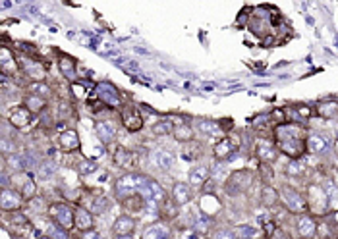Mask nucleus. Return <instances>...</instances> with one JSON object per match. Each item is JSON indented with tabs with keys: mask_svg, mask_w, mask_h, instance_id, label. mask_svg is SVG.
<instances>
[{
	"mask_svg": "<svg viewBox=\"0 0 338 239\" xmlns=\"http://www.w3.org/2000/svg\"><path fill=\"white\" fill-rule=\"evenodd\" d=\"M145 179H147V176L136 174V172L124 174V176H120L116 181H114V193H116L118 199L126 201V199H130V197L138 195L141 185L145 183Z\"/></svg>",
	"mask_w": 338,
	"mask_h": 239,
	"instance_id": "obj_1",
	"label": "nucleus"
},
{
	"mask_svg": "<svg viewBox=\"0 0 338 239\" xmlns=\"http://www.w3.org/2000/svg\"><path fill=\"white\" fill-rule=\"evenodd\" d=\"M49 214L52 216V220L56 222V226L62 228V230H72L76 226V210H72L68 204H52L49 208Z\"/></svg>",
	"mask_w": 338,
	"mask_h": 239,
	"instance_id": "obj_2",
	"label": "nucleus"
},
{
	"mask_svg": "<svg viewBox=\"0 0 338 239\" xmlns=\"http://www.w3.org/2000/svg\"><path fill=\"white\" fill-rule=\"evenodd\" d=\"M97 97L99 100L103 102L104 107H112V108H118L122 107V97H120V91L116 85H112L110 81H101V83H97Z\"/></svg>",
	"mask_w": 338,
	"mask_h": 239,
	"instance_id": "obj_3",
	"label": "nucleus"
},
{
	"mask_svg": "<svg viewBox=\"0 0 338 239\" xmlns=\"http://www.w3.org/2000/svg\"><path fill=\"white\" fill-rule=\"evenodd\" d=\"M280 201L284 203L290 213H305L307 210V199L304 195H300L296 189L284 187L282 193H280Z\"/></svg>",
	"mask_w": 338,
	"mask_h": 239,
	"instance_id": "obj_4",
	"label": "nucleus"
},
{
	"mask_svg": "<svg viewBox=\"0 0 338 239\" xmlns=\"http://www.w3.org/2000/svg\"><path fill=\"white\" fill-rule=\"evenodd\" d=\"M250 181H252L250 174L245 170H238L234 174H230V177L226 179V193L228 195H238V193H242L243 189L250 185Z\"/></svg>",
	"mask_w": 338,
	"mask_h": 239,
	"instance_id": "obj_5",
	"label": "nucleus"
},
{
	"mask_svg": "<svg viewBox=\"0 0 338 239\" xmlns=\"http://www.w3.org/2000/svg\"><path fill=\"white\" fill-rule=\"evenodd\" d=\"M24 204V197L19 191L16 189H10V187H4L2 189V195H0V206L4 213H17Z\"/></svg>",
	"mask_w": 338,
	"mask_h": 239,
	"instance_id": "obj_6",
	"label": "nucleus"
},
{
	"mask_svg": "<svg viewBox=\"0 0 338 239\" xmlns=\"http://www.w3.org/2000/svg\"><path fill=\"white\" fill-rule=\"evenodd\" d=\"M330 139L323 133H309L307 135V141H305V149L311 152V154H325L330 151Z\"/></svg>",
	"mask_w": 338,
	"mask_h": 239,
	"instance_id": "obj_7",
	"label": "nucleus"
},
{
	"mask_svg": "<svg viewBox=\"0 0 338 239\" xmlns=\"http://www.w3.org/2000/svg\"><path fill=\"white\" fill-rule=\"evenodd\" d=\"M122 125L128 131H139V129H143V116L139 114L136 107L122 108Z\"/></svg>",
	"mask_w": 338,
	"mask_h": 239,
	"instance_id": "obj_8",
	"label": "nucleus"
},
{
	"mask_svg": "<svg viewBox=\"0 0 338 239\" xmlns=\"http://www.w3.org/2000/svg\"><path fill=\"white\" fill-rule=\"evenodd\" d=\"M31 231H33V228H31L29 218L26 214L14 213V216L10 218V233L16 237H27V235H31Z\"/></svg>",
	"mask_w": 338,
	"mask_h": 239,
	"instance_id": "obj_9",
	"label": "nucleus"
},
{
	"mask_svg": "<svg viewBox=\"0 0 338 239\" xmlns=\"http://www.w3.org/2000/svg\"><path fill=\"white\" fill-rule=\"evenodd\" d=\"M31 122H33V112H29L26 107H17L16 110H12L8 124L14 129H26L31 125Z\"/></svg>",
	"mask_w": 338,
	"mask_h": 239,
	"instance_id": "obj_10",
	"label": "nucleus"
},
{
	"mask_svg": "<svg viewBox=\"0 0 338 239\" xmlns=\"http://www.w3.org/2000/svg\"><path fill=\"white\" fill-rule=\"evenodd\" d=\"M56 145H58V149L66 152H72V151H78L79 149V135L76 129H64V131L56 137Z\"/></svg>",
	"mask_w": 338,
	"mask_h": 239,
	"instance_id": "obj_11",
	"label": "nucleus"
},
{
	"mask_svg": "<svg viewBox=\"0 0 338 239\" xmlns=\"http://www.w3.org/2000/svg\"><path fill=\"white\" fill-rule=\"evenodd\" d=\"M193 129L199 131L201 135H207V137H220V135H222V127H220V124L215 122V120H207V118L195 120Z\"/></svg>",
	"mask_w": 338,
	"mask_h": 239,
	"instance_id": "obj_12",
	"label": "nucleus"
},
{
	"mask_svg": "<svg viewBox=\"0 0 338 239\" xmlns=\"http://www.w3.org/2000/svg\"><path fill=\"white\" fill-rule=\"evenodd\" d=\"M296 228H298V233H300V237L313 239V237H315V233H317V222L313 220L309 214H302V216L298 218V224H296Z\"/></svg>",
	"mask_w": 338,
	"mask_h": 239,
	"instance_id": "obj_13",
	"label": "nucleus"
},
{
	"mask_svg": "<svg viewBox=\"0 0 338 239\" xmlns=\"http://www.w3.org/2000/svg\"><path fill=\"white\" fill-rule=\"evenodd\" d=\"M21 60V68L26 71V75H29L33 81H44V75H47V71H44V66L39 62H33L31 58L27 60V58H19Z\"/></svg>",
	"mask_w": 338,
	"mask_h": 239,
	"instance_id": "obj_14",
	"label": "nucleus"
},
{
	"mask_svg": "<svg viewBox=\"0 0 338 239\" xmlns=\"http://www.w3.org/2000/svg\"><path fill=\"white\" fill-rule=\"evenodd\" d=\"M151 160L161 170H172L174 164H176V156L170 151H166V149H159V151L151 152Z\"/></svg>",
	"mask_w": 338,
	"mask_h": 239,
	"instance_id": "obj_15",
	"label": "nucleus"
},
{
	"mask_svg": "<svg viewBox=\"0 0 338 239\" xmlns=\"http://www.w3.org/2000/svg\"><path fill=\"white\" fill-rule=\"evenodd\" d=\"M255 154H257V158H259L261 162H273V160H277V156H278L277 147H275L273 143L265 141V139H261V141L257 143Z\"/></svg>",
	"mask_w": 338,
	"mask_h": 239,
	"instance_id": "obj_16",
	"label": "nucleus"
},
{
	"mask_svg": "<svg viewBox=\"0 0 338 239\" xmlns=\"http://www.w3.org/2000/svg\"><path fill=\"white\" fill-rule=\"evenodd\" d=\"M95 131H97V137L101 139L103 143H112L116 139V127H114L112 122H106V120H101V122H97L95 124Z\"/></svg>",
	"mask_w": 338,
	"mask_h": 239,
	"instance_id": "obj_17",
	"label": "nucleus"
},
{
	"mask_svg": "<svg viewBox=\"0 0 338 239\" xmlns=\"http://www.w3.org/2000/svg\"><path fill=\"white\" fill-rule=\"evenodd\" d=\"M76 58H72L68 54H60V58H58V68H60V73L66 77V79L74 81L78 77V73H76Z\"/></svg>",
	"mask_w": 338,
	"mask_h": 239,
	"instance_id": "obj_18",
	"label": "nucleus"
},
{
	"mask_svg": "<svg viewBox=\"0 0 338 239\" xmlns=\"http://www.w3.org/2000/svg\"><path fill=\"white\" fill-rule=\"evenodd\" d=\"M278 149L288 154V156H292V158H298L302 152H304V143L302 139H282V141H278Z\"/></svg>",
	"mask_w": 338,
	"mask_h": 239,
	"instance_id": "obj_19",
	"label": "nucleus"
},
{
	"mask_svg": "<svg viewBox=\"0 0 338 239\" xmlns=\"http://www.w3.org/2000/svg\"><path fill=\"white\" fill-rule=\"evenodd\" d=\"M136 230V220L131 216H118L112 224V231L116 235H131V231Z\"/></svg>",
	"mask_w": 338,
	"mask_h": 239,
	"instance_id": "obj_20",
	"label": "nucleus"
},
{
	"mask_svg": "<svg viewBox=\"0 0 338 239\" xmlns=\"http://www.w3.org/2000/svg\"><path fill=\"white\" fill-rule=\"evenodd\" d=\"M93 216L95 214L91 213V210H87L83 206H78L76 208V228L79 231L93 230Z\"/></svg>",
	"mask_w": 338,
	"mask_h": 239,
	"instance_id": "obj_21",
	"label": "nucleus"
},
{
	"mask_svg": "<svg viewBox=\"0 0 338 239\" xmlns=\"http://www.w3.org/2000/svg\"><path fill=\"white\" fill-rule=\"evenodd\" d=\"M172 201L178 206H184V204H188L191 201V187L188 183H174L172 187Z\"/></svg>",
	"mask_w": 338,
	"mask_h": 239,
	"instance_id": "obj_22",
	"label": "nucleus"
},
{
	"mask_svg": "<svg viewBox=\"0 0 338 239\" xmlns=\"http://www.w3.org/2000/svg\"><path fill=\"white\" fill-rule=\"evenodd\" d=\"M172 137L180 143H191L193 137H195V129H193V125H190V124H176Z\"/></svg>",
	"mask_w": 338,
	"mask_h": 239,
	"instance_id": "obj_23",
	"label": "nucleus"
},
{
	"mask_svg": "<svg viewBox=\"0 0 338 239\" xmlns=\"http://www.w3.org/2000/svg\"><path fill=\"white\" fill-rule=\"evenodd\" d=\"M211 176V170L207 166H195V168L190 170V185L193 187H203V183L209 179Z\"/></svg>",
	"mask_w": 338,
	"mask_h": 239,
	"instance_id": "obj_24",
	"label": "nucleus"
},
{
	"mask_svg": "<svg viewBox=\"0 0 338 239\" xmlns=\"http://www.w3.org/2000/svg\"><path fill=\"white\" fill-rule=\"evenodd\" d=\"M213 154H215V158L230 160V154H234V145H232L230 139H220V141L213 147Z\"/></svg>",
	"mask_w": 338,
	"mask_h": 239,
	"instance_id": "obj_25",
	"label": "nucleus"
},
{
	"mask_svg": "<svg viewBox=\"0 0 338 239\" xmlns=\"http://www.w3.org/2000/svg\"><path fill=\"white\" fill-rule=\"evenodd\" d=\"M0 66H2V71H4L6 77H8V73H14V71L17 70L16 58H14V54L10 52L6 46H4L2 52H0Z\"/></svg>",
	"mask_w": 338,
	"mask_h": 239,
	"instance_id": "obj_26",
	"label": "nucleus"
},
{
	"mask_svg": "<svg viewBox=\"0 0 338 239\" xmlns=\"http://www.w3.org/2000/svg\"><path fill=\"white\" fill-rule=\"evenodd\" d=\"M26 108L29 112H33V114H39V112H43L44 108H47V98L37 97V95H27Z\"/></svg>",
	"mask_w": 338,
	"mask_h": 239,
	"instance_id": "obj_27",
	"label": "nucleus"
},
{
	"mask_svg": "<svg viewBox=\"0 0 338 239\" xmlns=\"http://www.w3.org/2000/svg\"><path fill=\"white\" fill-rule=\"evenodd\" d=\"M174 127H176V124H174L172 120L165 118V120H159L156 124H153V133H155V135H159V137H165V135H172V133H174Z\"/></svg>",
	"mask_w": 338,
	"mask_h": 239,
	"instance_id": "obj_28",
	"label": "nucleus"
},
{
	"mask_svg": "<svg viewBox=\"0 0 338 239\" xmlns=\"http://www.w3.org/2000/svg\"><path fill=\"white\" fill-rule=\"evenodd\" d=\"M27 91H29V95H37V97H43V98L52 93L51 87H49L44 81H31V83L27 85Z\"/></svg>",
	"mask_w": 338,
	"mask_h": 239,
	"instance_id": "obj_29",
	"label": "nucleus"
},
{
	"mask_svg": "<svg viewBox=\"0 0 338 239\" xmlns=\"http://www.w3.org/2000/svg\"><path fill=\"white\" fill-rule=\"evenodd\" d=\"M112 160L116 166H120V168H124V166H128L131 162V154L128 149H124V147H116V151H114L112 154Z\"/></svg>",
	"mask_w": 338,
	"mask_h": 239,
	"instance_id": "obj_30",
	"label": "nucleus"
},
{
	"mask_svg": "<svg viewBox=\"0 0 338 239\" xmlns=\"http://www.w3.org/2000/svg\"><path fill=\"white\" fill-rule=\"evenodd\" d=\"M143 239H170V230L165 226H153L145 231Z\"/></svg>",
	"mask_w": 338,
	"mask_h": 239,
	"instance_id": "obj_31",
	"label": "nucleus"
},
{
	"mask_svg": "<svg viewBox=\"0 0 338 239\" xmlns=\"http://www.w3.org/2000/svg\"><path fill=\"white\" fill-rule=\"evenodd\" d=\"M261 201H263V204L265 206H271V204H275L278 201V193L275 187L271 185H265L263 189H261Z\"/></svg>",
	"mask_w": 338,
	"mask_h": 239,
	"instance_id": "obj_32",
	"label": "nucleus"
},
{
	"mask_svg": "<svg viewBox=\"0 0 338 239\" xmlns=\"http://www.w3.org/2000/svg\"><path fill=\"white\" fill-rule=\"evenodd\" d=\"M19 193H21V197H24L26 201H29V199H33V197L37 195V185H35V181L31 177L24 183V187L19 189Z\"/></svg>",
	"mask_w": 338,
	"mask_h": 239,
	"instance_id": "obj_33",
	"label": "nucleus"
},
{
	"mask_svg": "<svg viewBox=\"0 0 338 239\" xmlns=\"http://www.w3.org/2000/svg\"><path fill=\"white\" fill-rule=\"evenodd\" d=\"M108 206H110V203H108V199L106 197H99L95 203H93V206H91V213L95 214H103L108 210Z\"/></svg>",
	"mask_w": 338,
	"mask_h": 239,
	"instance_id": "obj_34",
	"label": "nucleus"
},
{
	"mask_svg": "<svg viewBox=\"0 0 338 239\" xmlns=\"http://www.w3.org/2000/svg\"><path fill=\"white\" fill-rule=\"evenodd\" d=\"M234 231L236 235H238V239H253L257 235V231L253 230L252 226H238Z\"/></svg>",
	"mask_w": 338,
	"mask_h": 239,
	"instance_id": "obj_35",
	"label": "nucleus"
},
{
	"mask_svg": "<svg viewBox=\"0 0 338 239\" xmlns=\"http://www.w3.org/2000/svg\"><path fill=\"white\" fill-rule=\"evenodd\" d=\"M78 170L81 176H89V174H95L97 170V164L95 162H91V160H81L78 164Z\"/></svg>",
	"mask_w": 338,
	"mask_h": 239,
	"instance_id": "obj_36",
	"label": "nucleus"
},
{
	"mask_svg": "<svg viewBox=\"0 0 338 239\" xmlns=\"http://www.w3.org/2000/svg\"><path fill=\"white\" fill-rule=\"evenodd\" d=\"M288 174L290 176H294V177H302L304 176V172H305V168H304V164L302 162H298V160H292L290 164H288Z\"/></svg>",
	"mask_w": 338,
	"mask_h": 239,
	"instance_id": "obj_37",
	"label": "nucleus"
},
{
	"mask_svg": "<svg viewBox=\"0 0 338 239\" xmlns=\"http://www.w3.org/2000/svg\"><path fill=\"white\" fill-rule=\"evenodd\" d=\"M319 114L325 116V118H332V116L338 114V104H334V102H327V104H323L321 108H319Z\"/></svg>",
	"mask_w": 338,
	"mask_h": 239,
	"instance_id": "obj_38",
	"label": "nucleus"
},
{
	"mask_svg": "<svg viewBox=\"0 0 338 239\" xmlns=\"http://www.w3.org/2000/svg\"><path fill=\"white\" fill-rule=\"evenodd\" d=\"M323 191H325V195L329 197H336L338 195V189H336V185H334V181H332V179H327V181H325V183H323Z\"/></svg>",
	"mask_w": 338,
	"mask_h": 239,
	"instance_id": "obj_39",
	"label": "nucleus"
},
{
	"mask_svg": "<svg viewBox=\"0 0 338 239\" xmlns=\"http://www.w3.org/2000/svg\"><path fill=\"white\" fill-rule=\"evenodd\" d=\"M213 239H238V235L234 230H217Z\"/></svg>",
	"mask_w": 338,
	"mask_h": 239,
	"instance_id": "obj_40",
	"label": "nucleus"
},
{
	"mask_svg": "<svg viewBox=\"0 0 338 239\" xmlns=\"http://www.w3.org/2000/svg\"><path fill=\"white\" fill-rule=\"evenodd\" d=\"M201 189H203V193H205V195H209V193H215V189H217V181H215V179H207V181L203 183Z\"/></svg>",
	"mask_w": 338,
	"mask_h": 239,
	"instance_id": "obj_41",
	"label": "nucleus"
},
{
	"mask_svg": "<svg viewBox=\"0 0 338 239\" xmlns=\"http://www.w3.org/2000/svg\"><path fill=\"white\" fill-rule=\"evenodd\" d=\"M79 239H99V231H95V230L81 231V235H79Z\"/></svg>",
	"mask_w": 338,
	"mask_h": 239,
	"instance_id": "obj_42",
	"label": "nucleus"
},
{
	"mask_svg": "<svg viewBox=\"0 0 338 239\" xmlns=\"http://www.w3.org/2000/svg\"><path fill=\"white\" fill-rule=\"evenodd\" d=\"M296 112H298V116L304 120V118H309L311 116V108H307V107H300V108H296Z\"/></svg>",
	"mask_w": 338,
	"mask_h": 239,
	"instance_id": "obj_43",
	"label": "nucleus"
},
{
	"mask_svg": "<svg viewBox=\"0 0 338 239\" xmlns=\"http://www.w3.org/2000/svg\"><path fill=\"white\" fill-rule=\"evenodd\" d=\"M72 91H74V97H76V98H81V97H83V91H85V89L81 87L79 83H78V85L74 83V85H72Z\"/></svg>",
	"mask_w": 338,
	"mask_h": 239,
	"instance_id": "obj_44",
	"label": "nucleus"
},
{
	"mask_svg": "<svg viewBox=\"0 0 338 239\" xmlns=\"http://www.w3.org/2000/svg\"><path fill=\"white\" fill-rule=\"evenodd\" d=\"M273 239H288L284 233H282V230H275V235H273Z\"/></svg>",
	"mask_w": 338,
	"mask_h": 239,
	"instance_id": "obj_45",
	"label": "nucleus"
},
{
	"mask_svg": "<svg viewBox=\"0 0 338 239\" xmlns=\"http://www.w3.org/2000/svg\"><path fill=\"white\" fill-rule=\"evenodd\" d=\"M116 239H133V235H116Z\"/></svg>",
	"mask_w": 338,
	"mask_h": 239,
	"instance_id": "obj_46",
	"label": "nucleus"
},
{
	"mask_svg": "<svg viewBox=\"0 0 338 239\" xmlns=\"http://www.w3.org/2000/svg\"><path fill=\"white\" fill-rule=\"evenodd\" d=\"M37 239H52V237H49V235H41V237H37Z\"/></svg>",
	"mask_w": 338,
	"mask_h": 239,
	"instance_id": "obj_47",
	"label": "nucleus"
},
{
	"mask_svg": "<svg viewBox=\"0 0 338 239\" xmlns=\"http://www.w3.org/2000/svg\"><path fill=\"white\" fill-rule=\"evenodd\" d=\"M334 149H336V154H338V141H336V145H334Z\"/></svg>",
	"mask_w": 338,
	"mask_h": 239,
	"instance_id": "obj_48",
	"label": "nucleus"
}]
</instances>
